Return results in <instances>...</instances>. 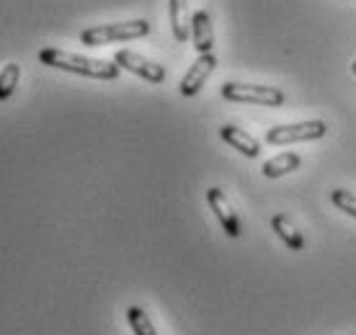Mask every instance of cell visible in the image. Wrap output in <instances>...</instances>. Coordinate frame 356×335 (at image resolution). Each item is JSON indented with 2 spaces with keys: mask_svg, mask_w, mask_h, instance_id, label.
<instances>
[{
  "mask_svg": "<svg viewBox=\"0 0 356 335\" xmlns=\"http://www.w3.org/2000/svg\"><path fill=\"white\" fill-rule=\"evenodd\" d=\"M39 62L47 65V67H54V70H67V72H75V75H86V78H96V80H116L119 78V70H122L116 62L81 57V54L65 52V49H57V47L42 49L39 52Z\"/></svg>",
  "mask_w": 356,
  "mask_h": 335,
  "instance_id": "1",
  "label": "cell"
},
{
  "mask_svg": "<svg viewBox=\"0 0 356 335\" xmlns=\"http://www.w3.org/2000/svg\"><path fill=\"white\" fill-rule=\"evenodd\" d=\"M150 34V24L145 18H134L124 24H104V26H90L81 31V42L86 47H101L111 42H127V39H143Z\"/></svg>",
  "mask_w": 356,
  "mask_h": 335,
  "instance_id": "2",
  "label": "cell"
},
{
  "mask_svg": "<svg viewBox=\"0 0 356 335\" xmlns=\"http://www.w3.org/2000/svg\"><path fill=\"white\" fill-rule=\"evenodd\" d=\"M222 98L235 104H261V106H282L284 93L274 85H250V83H225Z\"/></svg>",
  "mask_w": 356,
  "mask_h": 335,
  "instance_id": "3",
  "label": "cell"
},
{
  "mask_svg": "<svg viewBox=\"0 0 356 335\" xmlns=\"http://www.w3.org/2000/svg\"><path fill=\"white\" fill-rule=\"evenodd\" d=\"M328 132L325 122L312 119V122H300V124H279L271 126L266 132L268 145H289V142H310L321 140L323 134Z\"/></svg>",
  "mask_w": 356,
  "mask_h": 335,
  "instance_id": "4",
  "label": "cell"
},
{
  "mask_svg": "<svg viewBox=\"0 0 356 335\" xmlns=\"http://www.w3.org/2000/svg\"><path fill=\"white\" fill-rule=\"evenodd\" d=\"M114 62L119 67L129 70L132 75H137V78L147 80V83H163V80H165V67H163V65L147 60V57L132 52V49H119Z\"/></svg>",
  "mask_w": 356,
  "mask_h": 335,
  "instance_id": "5",
  "label": "cell"
},
{
  "mask_svg": "<svg viewBox=\"0 0 356 335\" xmlns=\"http://www.w3.org/2000/svg\"><path fill=\"white\" fill-rule=\"evenodd\" d=\"M214 67H217V60H214V54H199V60L188 67V72L184 75V80H181V85H178V90H181V96H196L199 90L204 88V83L209 80V75L214 72Z\"/></svg>",
  "mask_w": 356,
  "mask_h": 335,
  "instance_id": "6",
  "label": "cell"
},
{
  "mask_svg": "<svg viewBox=\"0 0 356 335\" xmlns=\"http://www.w3.org/2000/svg\"><path fill=\"white\" fill-rule=\"evenodd\" d=\"M207 202H209V209L214 212V217L220 220L222 229L230 235V238H238L241 235V220H238V214L232 212L230 202H227V196H225L222 188H209L207 191Z\"/></svg>",
  "mask_w": 356,
  "mask_h": 335,
  "instance_id": "7",
  "label": "cell"
},
{
  "mask_svg": "<svg viewBox=\"0 0 356 335\" xmlns=\"http://www.w3.org/2000/svg\"><path fill=\"white\" fill-rule=\"evenodd\" d=\"M191 39L199 54H209L214 47V31H212V18L207 10H196L191 16Z\"/></svg>",
  "mask_w": 356,
  "mask_h": 335,
  "instance_id": "8",
  "label": "cell"
},
{
  "mask_svg": "<svg viewBox=\"0 0 356 335\" xmlns=\"http://www.w3.org/2000/svg\"><path fill=\"white\" fill-rule=\"evenodd\" d=\"M220 137H222L230 147H235L238 152H243L245 158H259L261 155V145L259 140H253L248 132H243L238 126H230V124H225L222 129H220Z\"/></svg>",
  "mask_w": 356,
  "mask_h": 335,
  "instance_id": "9",
  "label": "cell"
},
{
  "mask_svg": "<svg viewBox=\"0 0 356 335\" xmlns=\"http://www.w3.org/2000/svg\"><path fill=\"white\" fill-rule=\"evenodd\" d=\"M168 16H170V28L176 42H186L191 36V21H188L186 0H168Z\"/></svg>",
  "mask_w": 356,
  "mask_h": 335,
  "instance_id": "10",
  "label": "cell"
},
{
  "mask_svg": "<svg viewBox=\"0 0 356 335\" xmlns=\"http://www.w3.org/2000/svg\"><path fill=\"white\" fill-rule=\"evenodd\" d=\"M271 229L279 235V240H282L289 250H302V247H305V238L300 235V229L294 227L284 214H276V217H271Z\"/></svg>",
  "mask_w": 356,
  "mask_h": 335,
  "instance_id": "11",
  "label": "cell"
},
{
  "mask_svg": "<svg viewBox=\"0 0 356 335\" xmlns=\"http://www.w3.org/2000/svg\"><path fill=\"white\" fill-rule=\"evenodd\" d=\"M300 165H302V158H300V155H294V152H282V155H276V158L264 163V176L282 178V176H286V173L297 170Z\"/></svg>",
  "mask_w": 356,
  "mask_h": 335,
  "instance_id": "12",
  "label": "cell"
},
{
  "mask_svg": "<svg viewBox=\"0 0 356 335\" xmlns=\"http://www.w3.org/2000/svg\"><path fill=\"white\" fill-rule=\"evenodd\" d=\"M127 322H129L134 335H158V330H155V325H152V320L147 318V312H145L143 307L127 309Z\"/></svg>",
  "mask_w": 356,
  "mask_h": 335,
  "instance_id": "13",
  "label": "cell"
},
{
  "mask_svg": "<svg viewBox=\"0 0 356 335\" xmlns=\"http://www.w3.org/2000/svg\"><path fill=\"white\" fill-rule=\"evenodd\" d=\"M21 78V65L18 62H8L3 70H0V101H8L13 96V90L18 85Z\"/></svg>",
  "mask_w": 356,
  "mask_h": 335,
  "instance_id": "14",
  "label": "cell"
},
{
  "mask_svg": "<svg viewBox=\"0 0 356 335\" xmlns=\"http://www.w3.org/2000/svg\"><path fill=\"white\" fill-rule=\"evenodd\" d=\"M330 202L339 206L341 212L351 214L356 220V196L351 194V191H346V188H333V194H330Z\"/></svg>",
  "mask_w": 356,
  "mask_h": 335,
  "instance_id": "15",
  "label": "cell"
},
{
  "mask_svg": "<svg viewBox=\"0 0 356 335\" xmlns=\"http://www.w3.org/2000/svg\"><path fill=\"white\" fill-rule=\"evenodd\" d=\"M351 72H354V75H356V60L351 62Z\"/></svg>",
  "mask_w": 356,
  "mask_h": 335,
  "instance_id": "16",
  "label": "cell"
}]
</instances>
